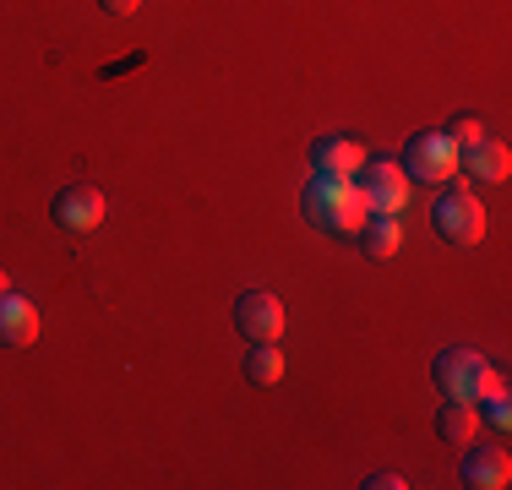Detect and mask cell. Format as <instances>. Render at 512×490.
<instances>
[{"label": "cell", "mask_w": 512, "mask_h": 490, "mask_svg": "<svg viewBox=\"0 0 512 490\" xmlns=\"http://www.w3.org/2000/svg\"><path fill=\"white\" fill-rule=\"evenodd\" d=\"M300 213H306L316 229H327V235H360V224L371 218V207H365V191L355 186V180L311 175L306 191H300Z\"/></svg>", "instance_id": "obj_1"}, {"label": "cell", "mask_w": 512, "mask_h": 490, "mask_svg": "<svg viewBox=\"0 0 512 490\" xmlns=\"http://www.w3.org/2000/svg\"><path fill=\"white\" fill-rule=\"evenodd\" d=\"M431 382L442 398H458V403H480L491 392H507V382L491 371V360L480 349H442L431 365Z\"/></svg>", "instance_id": "obj_2"}, {"label": "cell", "mask_w": 512, "mask_h": 490, "mask_svg": "<svg viewBox=\"0 0 512 490\" xmlns=\"http://www.w3.org/2000/svg\"><path fill=\"white\" fill-rule=\"evenodd\" d=\"M404 175L425 180V186H442V180H458V142L447 131H420L404 147Z\"/></svg>", "instance_id": "obj_3"}, {"label": "cell", "mask_w": 512, "mask_h": 490, "mask_svg": "<svg viewBox=\"0 0 512 490\" xmlns=\"http://www.w3.org/2000/svg\"><path fill=\"white\" fill-rule=\"evenodd\" d=\"M431 224H436V235L453 240V245H480L485 240V207L474 191H442L431 207Z\"/></svg>", "instance_id": "obj_4"}, {"label": "cell", "mask_w": 512, "mask_h": 490, "mask_svg": "<svg viewBox=\"0 0 512 490\" xmlns=\"http://www.w3.org/2000/svg\"><path fill=\"white\" fill-rule=\"evenodd\" d=\"M355 186L365 191V207H371V213H393L398 218L409 207V186H414V180L404 175V164H393V158H365Z\"/></svg>", "instance_id": "obj_5"}, {"label": "cell", "mask_w": 512, "mask_h": 490, "mask_svg": "<svg viewBox=\"0 0 512 490\" xmlns=\"http://www.w3.org/2000/svg\"><path fill=\"white\" fill-rule=\"evenodd\" d=\"M104 191L99 186H88V180H82V186H66L55 196V224L66 229V235H93V229L104 224Z\"/></svg>", "instance_id": "obj_6"}, {"label": "cell", "mask_w": 512, "mask_h": 490, "mask_svg": "<svg viewBox=\"0 0 512 490\" xmlns=\"http://www.w3.org/2000/svg\"><path fill=\"white\" fill-rule=\"evenodd\" d=\"M235 322H240V333H246L251 343H278L284 338V305H278V294L251 289V294H240Z\"/></svg>", "instance_id": "obj_7"}, {"label": "cell", "mask_w": 512, "mask_h": 490, "mask_svg": "<svg viewBox=\"0 0 512 490\" xmlns=\"http://www.w3.org/2000/svg\"><path fill=\"white\" fill-rule=\"evenodd\" d=\"M365 164V147L355 137H316L311 142V175L327 180H355Z\"/></svg>", "instance_id": "obj_8"}, {"label": "cell", "mask_w": 512, "mask_h": 490, "mask_svg": "<svg viewBox=\"0 0 512 490\" xmlns=\"http://www.w3.org/2000/svg\"><path fill=\"white\" fill-rule=\"evenodd\" d=\"M463 485L469 490H507L512 485L507 447H469L463 452Z\"/></svg>", "instance_id": "obj_9"}, {"label": "cell", "mask_w": 512, "mask_h": 490, "mask_svg": "<svg viewBox=\"0 0 512 490\" xmlns=\"http://www.w3.org/2000/svg\"><path fill=\"white\" fill-rule=\"evenodd\" d=\"M507 169H512V153L496 137L458 147V175H469V180H507Z\"/></svg>", "instance_id": "obj_10"}, {"label": "cell", "mask_w": 512, "mask_h": 490, "mask_svg": "<svg viewBox=\"0 0 512 490\" xmlns=\"http://www.w3.org/2000/svg\"><path fill=\"white\" fill-rule=\"evenodd\" d=\"M33 338H39V311H33V300H22L17 289L0 294V343H6V349H28Z\"/></svg>", "instance_id": "obj_11"}, {"label": "cell", "mask_w": 512, "mask_h": 490, "mask_svg": "<svg viewBox=\"0 0 512 490\" xmlns=\"http://www.w3.org/2000/svg\"><path fill=\"white\" fill-rule=\"evenodd\" d=\"M355 240H360V251L371 256V262H393V256L404 251V224H398L393 213H371Z\"/></svg>", "instance_id": "obj_12"}, {"label": "cell", "mask_w": 512, "mask_h": 490, "mask_svg": "<svg viewBox=\"0 0 512 490\" xmlns=\"http://www.w3.org/2000/svg\"><path fill=\"white\" fill-rule=\"evenodd\" d=\"M442 436L447 441H474L480 436V409L474 403H458V398H442Z\"/></svg>", "instance_id": "obj_13"}, {"label": "cell", "mask_w": 512, "mask_h": 490, "mask_svg": "<svg viewBox=\"0 0 512 490\" xmlns=\"http://www.w3.org/2000/svg\"><path fill=\"white\" fill-rule=\"evenodd\" d=\"M246 376L256 387H273L278 376H284V354L273 349V343H251V360H246Z\"/></svg>", "instance_id": "obj_14"}, {"label": "cell", "mask_w": 512, "mask_h": 490, "mask_svg": "<svg viewBox=\"0 0 512 490\" xmlns=\"http://www.w3.org/2000/svg\"><path fill=\"white\" fill-rule=\"evenodd\" d=\"M485 403V420L496 425V431H507L512 425V403H507V392H491V398H480Z\"/></svg>", "instance_id": "obj_15"}, {"label": "cell", "mask_w": 512, "mask_h": 490, "mask_svg": "<svg viewBox=\"0 0 512 490\" xmlns=\"http://www.w3.org/2000/svg\"><path fill=\"white\" fill-rule=\"evenodd\" d=\"M447 137H453L458 147H469V142H480V137H485V126H480L474 115H458L453 126H447Z\"/></svg>", "instance_id": "obj_16"}, {"label": "cell", "mask_w": 512, "mask_h": 490, "mask_svg": "<svg viewBox=\"0 0 512 490\" xmlns=\"http://www.w3.org/2000/svg\"><path fill=\"white\" fill-rule=\"evenodd\" d=\"M409 480L404 474H371V480H365V490H404Z\"/></svg>", "instance_id": "obj_17"}, {"label": "cell", "mask_w": 512, "mask_h": 490, "mask_svg": "<svg viewBox=\"0 0 512 490\" xmlns=\"http://www.w3.org/2000/svg\"><path fill=\"white\" fill-rule=\"evenodd\" d=\"M99 6L109 11V17H131V11L142 6V0H99Z\"/></svg>", "instance_id": "obj_18"}, {"label": "cell", "mask_w": 512, "mask_h": 490, "mask_svg": "<svg viewBox=\"0 0 512 490\" xmlns=\"http://www.w3.org/2000/svg\"><path fill=\"white\" fill-rule=\"evenodd\" d=\"M0 294H11V278H6V267H0Z\"/></svg>", "instance_id": "obj_19"}]
</instances>
